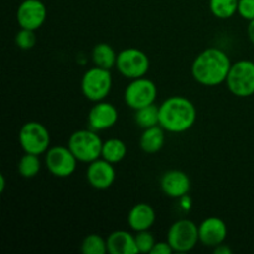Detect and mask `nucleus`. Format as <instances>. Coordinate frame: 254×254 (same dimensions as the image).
Returning a JSON list of instances; mask_svg holds the SVG:
<instances>
[{
  "instance_id": "nucleus-6",
  "label": "nucleus",
  "mask_w": 254,
  "mask_h": 254,
  "mask_svg": "<svg viewBox=\"0 0 254 254\" xmlns=\"http://www.w3.org/2000/svg\"><path fill=\"white\" fill-rule=\"evenodd\" d=\"M166 241L173 247L174 252H190L200 242L198 226L188 218L176 221L169 228Z\"/></svg>"
},
{
  "instance_id": "nucleus-22",
  "label": "nucleus",
  "mask_w": 254,
  "mask_h": 254,
  "mask_svg": "<svg viewBox=\"0 0 254 254\" xmlns=\"http://www.w3.org/2000/svg\"><path fill=\"white\" fill-rule=\"evenodd\" d=\"M134 121H135L136 126L141 129L159 126V107L154 103L138 109L135 111Z\"/></svg>"
},
{
  "instance_id": "nucleus-25",
  "label": "nucleus",
  "mask_w": 254,
  "mask_h": 254,
  "mask_svg": "<svg viewBox=\"0 0 254 254\" xmlns=\"http://www.w3.org/2000/svg\"><path fill=\"white\" fill-rule=\"evenodd\" d=\"M35 44H36V35H35L34 30L20 27L16 36H15V45L20 50L27 51V50H31L35 46Z\"/></svg>"
},
{
  "instance_id": "nucleus-10",
  "label": "nucleus",
  "mask_w": 254,
  "mask_h": 254,
  "mask_svg": "<svg viewBox=\"0 0 254 254\" xmlns=\"http://www.w3.org/2000/svg\"><path fill=\"white\" fill-rule=\"evenodd\" d=\"M156 97H158V87L146 77L131 79L124 91V102L129 108L134 111L154 104Z\"/></svg>"
},
{
  "instance_id": "nucleus-27",
  "label": "nucleus",
  "mask_w": 254,
  "mask_h": 254,
  "mask_svg": "<svg viewBox=\"0 0 254 254\" xmlns=\"http://www.w3.org/2000/svg\"><path fill=\"white\" fill-rule=\"evenodd\" d=\"M237 12L242 19L252 21L254 20V0H238Z\"/></svg>"
},
{
  "instance_id": "nucleus-13",
  "label": "nucleus",
  "mask_w": 254,
  "mask_h": 254,
  "mask_svg": "<svg viewBox=\"0 0 254 254\" xmlns=\"http://www.w3.org/2000/svg\"><path fill=\"white\" fill-rule=\"evenodd\" d=\"M228 228L225 221L220 217H207L198 225V237L200 242L206 247L215 248L226 241Z\"/></svg>"
},
{
  "instance_id": "nucleus-28",
  "label": "nucleus",
  "mask_w": 254,
  "mask_h": 254,
  "mask_svg": "<svg viewBox=\"0 0 254 254\" xmlns=\"http://www.w3.org/2000/svg\"><path fill=\"white\" fill-rule=\"evenodd\" d=\"M173 252V247L169 245L168 241H165V242H156L150 254H171Z\"/></svg>"
},
{
  "instance_id": "nucleus-30",
  "label": "nucleus",
  "mask_w": 254,
  "mask_h": 254,
  "mask_svg": "<svg viewBox=\"0 0 254 254\" xmlns=\"http://www.w3.org/2000/svg\"><path fill=\"white\" fill-rule=\"evenodd\" d=\"M180 200V203H181V208H184L185 211H189L191 208V205H192V202H191V198L189 195H185L183 196V197L179 198Z\"/></svg>"
},
{
  "instance_id": "nucleus-31",
  "label": "nucleus",
  "mask_w": 254,
  "mask_h": 254,
  "mask_svg": "<svg viewBox=\"0 0 254 254\" xmlns=\"http://www.w3.org/2000/svg\"><path fill=\"white\" fill-rule=\"evenodd\" d=\"M247 34H248V39H250V41L254 45V20L250 21V24H248Z\"/></svg>"
},
{
  "instance_id": "nucleus-3",
  "label": "nucleus",
  "mask_w": 254,
  "mask_h": 254,
  "mask_svg": "<svg viewBox=\"0 0 254 254\" xmlns=\"http://www.w3.org/2000/svg\"><path fill=\"white\" fill-rule=\"evenodd\" d=\"M68 148L81 163H92L102 158L103 140L93 129H81L69 135Z\"/></svg>"
},
{
  "instance_id": "nucleus-26",
  "label": "nucleus",
  "mask_w": 254,
  "mask_h": 254,
  "mask_svg": "<svg viewBox=\"0 0 254 254\" xmlns=\"http://www.w3.org/2000/svg\"><path fill=\"white\" fill-rule=\"evenodd\" d=\"M135 243L138 247L139 253H150L153 250L154 245L156 243L155 238H154L153 233L148 231H140L136 232L135 235Z\"/></svg>"
},
{
  "instance_id": "nucleus-1",
  "label": "nucleus",
  "mask_w": 254,
  "mask_h": 254,
  "mask_svg": "<svg viewBox=\"0 0 254 254\" xmlns=\"http://www.w3.org/2000/svg\"><path fill=\"white\" fill-rule=\"evenodd\" d=\"M232 64L223 50L208 47L195 57L191 73L196 82L206 87H215L227 79Z\"/></svg>"
},
{
  "instance_id": "nucleus-4",
  "label": "nucleus",
  "mask_w": 254,
  "mask_h": 254,
  "mask_svg": "<svg viewBox=\"0 0 254 254\" xmlns=\"http://www.w3.org/2000/svg\"><path fill=\"white\" fill-rule=\"evenodd\" d=\"M113 86L111 69L101 68V67H92L87 69L82 76L81 91L88 101L101 102L109 96Z\"/></svg>"
},
{
  "instance_id": "nucleus-23",
  "label": "nucleus",
  "mask_w": 254,
  "mask_h": 254,
  "mask_svg": "<svg viewBox=\"0 0 254 254\" xmlns=\"http://www.w3.org/2000/svg\"><path fill=\"white\" fill-rule=\"evenodd\" d=\"M211 12L217 19H230L237 12L238 0H210L208 1Z\"/></svg>"
},
{
  "instance_id": "nucleus-21",
  "label": "nucleus",
  "mask_w": 254,
  "mask_h": 254,
  "mask_svg": "<svg viewBox=\"0 0 254 254\" xmlns=\"http://www.w3.org/2000/svg\"><path fill=\"white\" fill-rule=\"evenodd\" d=\"M41 170V160L36 154L25 153L17 163V171L25 179H32Z\"/></svg>"
},
{
  "instance_id": "nucleus-20",
  "label": "nucleus",
  "mask_w": 254,
  "mask_h": 254,
  "mask_svg": "<svg viewBox=\"0 0 254 254\" xmlns=\"http://www.w3.org/2000/svg\"><path fill=\"white\" fill-rule=\"evenodd\" d=\"M128 153L126 143L118 138H112L103 141L102 148V158L112 164H118L123 160Z\"/></svg>"
},
{
  "instance_id": "nucleus-16",
  "label": "nucleus",
  "mask_w": 254,
  "mask_h": 254,
  "mask_svg": "<svg viewBox=\"0 0 254 254\" xmlns=\"http://www.w3.org/2000/svg\"><path fill=\"white\" fill-rule=\"evenodd\" d=\"M155 220V210L149 203H136L128 213V225L135 232L150 230Z\"/></svg>"
},
{
  "instance_id": "nucleus-9",
  "label": "nucleus",
  "mask_w": 254,
  "mask_h": 254,
  "mask_svg": "<svg viewBox=\"0 0 254 254\" xmlns=\"http://www.w3.org/2000/svg\"><path fill=\"white\" fill-rule=\"evenodd\" d=\"M77 158L72 153L68 145L50 146L45 153V165L55 178H69L76 171Z\"/></svg>"
},
{
  "instance_id": "nucleus-15",
  "label": "nucleus",
  "mask_w": 254,
  "mask_h": 254,
  "mask_svg": "<svg viewBox=\"0 0 254 254\" xmlns=\"http://www.w3.org/2000/svg\"><path fill=\"white\" fill-rule=\"evenodd\" d=\"M161 191L170 198H180L188 195L191 189V180L181 170H169L160 179Z\"/></svg>"
},
{
  "instance_id": "nucleus-17",
  "label": "nucleus",
  "mask_w": 254,
  "mask_h": 254,
  "mask_svg": "<svg viewBox=\"0 0 254 254\" xmlns=\"http://www.w3.org/2000/svg\"><path fill=\"white\" fill-rule=\"evenodd\" d=\"M107 248L111 254H136L139 253L135 243V236L124 230L112 232L107 238Z\"/></svg>"
},
{
  "instance_id": "nucleus-2",
  "label": "nucleus",
  "mask_w": 254,
  "mask_h": 254,
  "mask_svg": "<svg viewBox=\"0 0 254 254\" xmlns=\"http://www.w3.org/2000/svg\"><path fill=\"white\" fill-rule=\"evenodd\" d=\"M197 118L192 102L184 96H171L159 106V126L174 134L190 130Z\"/></svg>"
},
{
  "instance_id": "nucleus-7",
  "label": "nucleus",
  "mask_w": 254,
  "mask_h": 254,
  "mask_svg": "<svg viewBox=\"0 0 254 254\" xmlns=\"http://www.w3.org/2000/svg\"><path fill=\"white\" fill-rule=\"evenodd\" d=\"M19 143L22 150L41 155L50 149L51 136L46 127L40 122H27L20 128Z\"/></svg>"
},
{
  "instance_id": "nucleus-19",
  "label": "nucleus",
  "mask_w": 254,
  "mask_h": 254,
  "mask_svg": "<svg viewBox=\"0 0 254 254\" xmlns=\"http://www.w3.org/2000/svg\"><path fill=\"white\" fill-rule=\"evenodd\" d=\"M117 57H118V54L107 42H99L92 50V61L94 66L101 67V68L112 69L116 67Z\"/></svg>"
},
{
  "instance_id": "nucleus-18",
  "label": "nucleus",
  "mask_w": 254,
  "mask_h": 254,
  "mask_svg": "<svg viewBox=\"0 0 254 254\" xmlns=\"http://www.w3.org/2000/svg\"><path fill=\"white\" fill-rule=\"evenodd\" d=\"M165 144V129L161 126H154L144 129L139 139L140 149L146 154H155Z\"/></svg>"
},
{
  "instance_id": "nucleus-29",
  "label": "nucleus",
  "mask_w": 254,
  "mask_h": 254,
  "mask_svg": "<svg viewBox=\"0 0 254 254\" xmlns=\"http://www.w3.org/2000/svg\"><path fill=\"white\" fill-rule=\"evenodd\" d=\"M213 252H215V254H232L233 251L231 250L230 246L225 245V243H221V245L216 246L213 248Z\"/></svg>"
},
{
  "instance_id": "nucleus-24",
  "label": "nucleus",
  "mask_w": 254,
  "mask_h": 254,
  "mask_svg": "<svg viewBox=\"0 0 254 254\" xmlns=\"http://www.w3.org/2000/svg\"><path fill=\"white\" fill-rule=\"evenodd\" d=\"M81 251L83 254H106L108 252L107 240L97 233H91L82 241Z\"/></svg>"
},
{
  "instance_id": "nucleus-5",
  "label": "nucleus",
  "mask_w": 254,
  "mask_h": 254,
  "mask_svg": "<svg viewBox=\"0 0 254 254\" xmlns=\"http://www.w3.org/2000/svg\"><path fill=\"white\" fill-rule=\"evenodd\" d=\"M227 88L233 96L247 98L254 94V61L241 60L232 64L226 79Z\"/></svg>"
},
{
  "instance_id": "nucleus-11",
  "label": "nucleus",
  "mask_w": 254,
  "mask_h": 254,
  "mask_svg": "<svg viewBox=\"0 0 254 254\" xmlns=\"http://www.w3.org/2000/svg\"><path fill=\"white\" fill-rule=\"evenodd\" d=\"M47 9L41 0H24L16 10V21L22 29L36 31L44 25Z\"/></svg>"
},
{
  "instance_id": "nucleus-8",
  "label": "nucleus",
  "mask_w": 254,
  "mask_h": 254,
  "mask_svg": "<svg viewBox=\"0 0 254 254\" xmlns=\"http://www.w3.org/2000/svg\"><path fill=\"white\" fill-rule=\"evenodd\" d=\"M116 67L119 73L126 78H140L145 77V74L148 73L150 68V60L148 55L141 50L129 47L119 52Z\"/></svg>"
},
{
  "instance_id": "nucleus-14",
  "label": "nucleus",
  "mask_w": 254,
  "mask_h": 254,
  "mask_svg": "<svg viewBox=\"0 0 254 254\" xmlns=\"http://www.w3.org/2000/svg\"><path fill=\"white\" fill-rule=\"evenodd\" d=\"M118 122V111L108 102H97L88 113V127L96 131L111 129Z\"/></svg>"
},
{
  "instance_id": "nucleus-32",
  "label": "nucleus",
  "mask_w": 254,
  "mask_h": 254,
  "mask_svg": "<svg viewBox=\"0 0 254 254\" xmlns=\"http://www.w3.org/2000/svg\"><path fill=\"white\" fill-rule=\"evenodd\" d=\"M5 186H6V180H5L4 174H1V175H0V192H4Z\"/></svg>"
},
{
  "instance_id": "nucleus-12",
  "label": "nucleus",
  "mask_w": 254,
  "mask_h": 254,
  "mask_svg": "<svg viewBox=\"0 0 254 254\" xmlns=\"http://www.w3.org/2000/svg\"><path fill=\"white\" fill-rule=\"evenodd\" d=\"M87 181L97 190H107L116 181V169L113 164L106 159L99 158L88 164L87 168Z\"/></svg>"
}]
</instances>
